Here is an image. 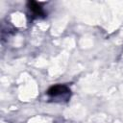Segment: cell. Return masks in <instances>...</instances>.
<instances>
[{
	"label": "cell",
	"instance_id": "6da1fadb",
	"mask_svg": "<svg viewBox=\"0 0 123 123\" xmlns=\"http://www.w3.org/2000/svg\"><path fill=\"white\" fill-rule=\"evenodd\" d=\"M46 95L49 100L56 102V103H64L67 102L71 97V90L69 86L66 85H54L50 86L47 91Z\"/></svg>",
	"mask_w": 123,
	"mask_h": 123
},
{
	"label": "cell",
	"instance_id": "7a4b0ae2",
	"mask_svg": "<svg viewBox=\"0 0 123 123\" xmlns=\"http://www.w3.org/2000/svg\"><path fill=\"white\" fill-rule=\"evenodd\" d=\"M27 8H28V12H29L28 16L30 18V21H33L34 19H37V18H42L46 15L44 8L38 2L29 1L27 3Z\"/></svg>",
	"mask_w": 123,
	"mask_h": 123
}]
</instances>
